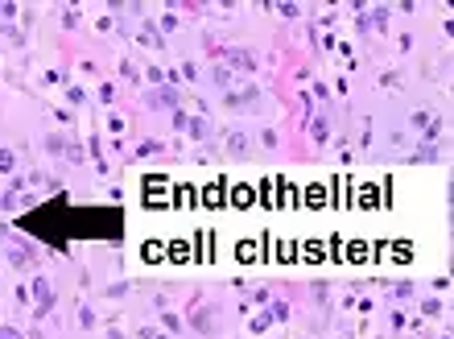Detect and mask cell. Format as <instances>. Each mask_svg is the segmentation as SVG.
<instances>
[{
    "label": "cell",
    "mask_w": 454,
    "mask_h": 339,
    "mask_svg": "<svg viewBox=\"0 0 454 339\" xmlns=\"http://www.w3.org/2000/svg\"><path fill=\"white\" fill-rule=\"evenodd\" d=\"M0 339H17V331H8V327H4V331H0Z\"/></svg>",
    "instance_id": "obj_1"
}]
</instances>
